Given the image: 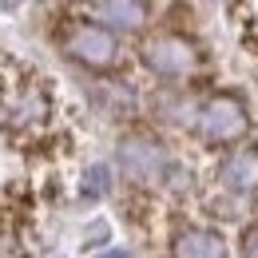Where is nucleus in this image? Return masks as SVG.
Wrapping results in <instances>:
<instances>
[{
    "instance_id": "1",
    "label": "nucleus",
    "mask_w": 258,
    "mask_h": 258,
    "mask_svg": "<svg viewBox=\"0 0 258 258\" xmlns=\"http://www.w3.org/2000/svg\"><path fill=\"white\" fill-rule=\"evenodd\" d=\"M0 115L12 131H36L52 119V96L40 80H12L0 92Z\"/></svg>"
},
{
    "instance_id": "2",
    "label": "nucleus",
    "mask_w": 258,
    "mask_h": 258,
    "mask_svg": "<svg viewBox=\"0 0 258 258\" xmlns=\"http://www.w3.org/2000/svg\"><path fill=\"white\" fill-rule=\"evenodd\" d=\"M115 163H119V175L127 183H135V187H155L171 171L167 147L159 139H151V135H127L119 143V151H115Z\"/></svg>"
},
{
    "instance_id": "3",
    "label": "nucleus",
    "mask_w": 258,
    "mask_h": 258,
    "mask_svg": "<svg viewBox=\"0 0 258 258\" xmlns=\"http://www.w3.org/2000/svg\"><path fill=\"white\" fill-rule=\"evenodd\" d=\"M195 131H199V139L211 143V147L238 143V139L250 131V119H246L242 99H234V96H211L199 111H195Z\"/></svg>"
},
{
    "instance_id": "4",
    "label": "nucleus",
    "mask_w": 258,
    "mask_h": 258,
    "mask_svg": "<svg viewBox=\"0 0 258 258\" xmlns=\"http://www.w3.org/2000/svg\"><path fill=\"white\" fill-rule=\"evenodd\" d=\"M139 60L147 72H155L163 80H187L199 72V48L179 32H159L151 40H143Z\"/></svg>"
},
{
    "instance_id": "5",
    "label": "nucleus",
    "mask_w": 258,
    "mask_h": 258,
    "mask_svg": "<svg viewBox=\"0 0 258 258\" xmlns=\"http://www.w3.org/2000/svg\"><path fill=\"white\" fill-rule=\"evenodd\" d=\"M64 52L84 68H111L119 60V40L107 32L103 24H72L64 32Z\"/></svg>"
},
{
    "instance_id": "6",
    "label": "nucleus",
    "mask_w": 258,
    "mask_h": 258,
    "mask_svg": "<svg viewBox=\"0 0 258 258\" xmlns=\"http://www.w3.org/2000/svg\"><path fill=\"white\" fill-rule=\"evenodd\" d=\"M215 175L230 195H258V147H234Z\"/></svg>"
},
{
    "instance_id": "7",
    "label": "nucleus",
    "mask_w": 258,
    "mask_h": 258,
    "mask_svg": "<svg viewBox=\"0 0 258 258\" xmlns=\"http://www.w3.org/2000/svg\"><path fill=\"white\" fill-rule=\"evenodd\" d=\"M171 258H226V242L219 230L207 226H187L175 234L171 242Z\"/></svg>"
},
{
    "instance_id": "8",
    "label": "nucleus",
    "mask_w": 258,
    "mask_h": 258,
    "mask_svg": "<svg viewBox=\"0 0 258 258\" xmlns=\"http://www.w3.org/2000/svg\"><path fill=\"white\" fill-rule=\"evenodd\" d=\"M92 12L103 24H111V28H139L151 16V8L135 4V0H103V4H92Z\"/></svg>"
},
{
    "instance_id": "9",
    "label": "nucleus",
    "mask_w": 258,
    "mask_h": 258,
    "mask_svg": "<svg viewBox=\"0 0 258 258\" xmlns=\"http://www.w3.org/2000/svg\"><path fill=\"white\" fill-rule=\"evenodd\" d=\"M107 191V167H92L88 175H84V183H80V199H99V195Z\"/></svg>"
},
{
    "instance_id": "10",
    "label": "nucleus",
    "mask_w": 258,
    "mask_h": 258,
    "mask_svg": "<svg viewBox=\"0 0 258 258\" xmlns=\"http://www.w3.org/2000/svg\"><path fill=\"white\" fill-rule=\"evenodd\" d=\"M242 258H258V223L246 226V234H242Z\"/></svg>"
},
{
    "instance_id": "11",
    "label": "nucleus",
    "mask_w": 258,
    "mask_h": 258,
    "mask_svg": "<svg viewBox=\"0 0 258 258\" xmlns=\"http://www.w3.org/2000/svg\"><path fill=\"white\" fill-rule=\"evenodd\" d=\"M0 258H16V238L8 230H0Z\"/></svg>"
},
{
    "instance_id": "12",
    "label": "nucleus",
    "mask_w": 258,
    "mask_h": 258,
    "mask_svg": "<svg viewBox=\"0 0 258 258\" xmlns=\"http://www.w3.org/2000/svg\"><path fill=\"white\" fill-rule=\"evenodd\" d=\"M103 258H131L127 250H111V254H103Z\"/></svg>"
}]
</instances>
